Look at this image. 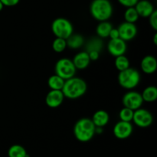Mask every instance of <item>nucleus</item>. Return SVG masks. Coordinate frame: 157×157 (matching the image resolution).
Masks as SVG:
<instances>
[{"label":"nucleus","instance_id":"11","mask_svg":"<svg viewBox=\"0 0 157 157\" xmlns=\"http://www.w3.org/2000/svg\"><path fill=\"white\" fill-rule=\"evenodd\" d=\"M107 51L109 53L115 58L123 55L127 52V43L121 38L110 39L107 44Z\"/></svg>","mask_w":157,"mask_h":157},{"label":"nucleus","instance_id":"25","mask_svg":"<svg viewBox=\"0 0 157 157\" xmlns=\"http://www.w3.org/2000/svg\"><path fill=\"white\" fill-rule=\"evenodd\" d=\"M67 48V42H66V39L61 38H55L52 43V48L57 53H61V52H64Z\"/></svg>","mask_w":157,"mask_h":157},{"label":"nucleus","instance_id":"13","mask_svg":"<svg viewBox=\"0 0 157 157\" xmlns=\"http://www.w3.org/2000/svg\"><path fill=\"white\" fill-rule=\"evenodd\" d=\"M134 8L136 9L140 17L143 18H149L150 15L155 10L153 4L148 0H141L138 1L135 5Z\"/></svg>","mask_w":157,"mask_h":157},{"label":"nucleus","instance_id":"12","mask_svg":"<svg viewBox=\"0 0 157 157\" xmlns=\"http://www.w3.org/2000/svg\"><path fill=\"white\" fill-rule=\"evenodd\" d=\"M64 96L61 90H52L47 94L45 98V103L51 108L58 107L64 101Z\"/></svg>","mask_w":157,"mask_h":157},{"label":"nucleus","instance_id":"22","mask_svg":"<svg viewBox=\"0 0 157 157\" xmlns=\"http://www.w3.org/2000/svg\"><path fill=\"white\" fill-rule=\"evenodd\" d=\"M103 48V42L101 38H93L87 42L86 45V52H89L91 51L101 52Z\"/></svg>","mask_w":157,"mask_h":157},{"label":"nucleus","instance_id":"17","mask_svg":"<svg viewBox=\"0 0 157 157\" xmlns=\"http://www.w3.org/2000/svg\"><path fill=\"white\" fill-rule=\"evenodd\" d=\"M67 47L71 49H78L84 44V38L80 34H72L66 39Z\"/></svg>","mask_w":157,"mask_h":157},{"label":"nucleus","instance_id":"16","mask_svg":"<svg viewBox=\"0 0 157 157\" xmlns=\"http://www.w3.org/2000/svg\"><path fill=\"white\" fill-rule=\"evenodd\" d=\"M109 120H110V117H109L108 113L105 110H99L94 113L91 121H93L95 127H104L108 124Z\"/></svg>","mask_w":157,"mask_h":157},{"label":"nucleus","instance_id":"10","mask_svg":"<svg viewBox=\"0 0 157 157\" xmlns=\"http://www.w3.org/2000/svg\"><path fill=\"white\" fill-rule=\"evenodd\" d=\"M117 29L119 32L120 38L125 41L133 39L137 34V28L135 25L134 23L124 21L120 25Z\"/></svg>","mask_w":157,"mask_h":157},{"label":"nucleus","instance_id":"1","mask_svg":"<svg viewBox=\"0 0 157 157\" xmlns=\"http://www.w3.org/2000/svg\"><path fill=\"white\" fill-rule=\"evenodd\" d=\"M87 84L82 78L74 76L64 81L61 91L64 98L74 100L82 97L87 91Z\"/></svg>","mask_w":157,"mask_h":157},{"label":"nucleus","instance_id":"27","mask_svg":"<svg viewBox=\"0 0 157 157\" xmlns=\"http://www.w3.org/2000/svg\"><path fill=\"white\" fill-rule=\"evenodd\" d=\"M149 20H150V24L153 29L155 31L157 30V11L154 10L153 13L149 16Z\"/></svg>","mask_w":157,"mask_h":157},{"label":"nucleus","instance_id":"6","mask_svg":"<svg viewBox=\"0 0 157 157\" xmlns=\"http://www.w3.org/2000/svg\"><path fill=\"white\" fill-rule=\"evenodd\" d=\"M76 70L72 60L67 58H61L55 64V74L64 80L69 79L75 76Z\"/></svg>","mask_w":157,"mask_h":157},{"label":"nucleus","instance_id":"23","mask_svg":"<svg viewBox=\"0 0 157 157\" xmlns=\"http://www.w3.org/2000/svg\"><path fill=\"white\" fill-rule=\"evenodd\" d=\"M114 64L119 71H122L130 67V61L124 55H120V56L116 57Z\"/></svg>","mask_w":157,"mask_h":157},{"label":"nucleus","instance_id":"32","mask_svg":"<svg viewBox=\"0 0 157 157\" xmlns=\"http://www.w3.org/2000/svg\"><path fill=\"white\" fill-rule=\"evenodd\" d=\"M156 38H157V34H155V35H154V38H153V41H154V44H157Z\"/></svg>","mask_w":157,"mask_h":157},{"label":"nucleus","instance_id":"18","mask_svg":"<svg viewBox=\"0 0 157 157\" xmlns=\"http://www.w3.org/2000/svg\"><path fill=\"white\" fill-rule=\"evenodd\" d=\"M112 29H113V26L109 21H101L96 28L97 35L99 36V38H107V37H109V34H110V30Z\"/></svg>","mask_w":157,"mask_h":157},{"label":"nucleus","instance_id":"24","mask_svg":"<svg viewBox=\"0 0 157 157\" xmlns=\"http://www.w3.org/2000/svg\"><path fill=\"white\" fill-rule=\"evenodd\" d=\"M139 17V15L134 7L127 8V9L124 12V19H125V21H127V22L135 23L138 20Z\"/></svg>","mask_w":157,"mask_h":157},{"label":"nucleus","instance_id":"30","mask_svg":"<svg viewBox=\"0 0 157 157\" xmlns=\"http://www.w3.org/2000/svg\"><path fill=\"white\" fill-rule=\"evenodd\" d=\"M87 53H88L90 61H97L100 57V52H96V51H91V52H89Z\"/></svg>","mask_w":157,"mask_h":157},{"label":"nucleus","instance_id":"15","mask_svg":"<svg viewBox=\"0 0 157 157\" xmlns=\"http://www.w3.org/2000/svg\"><path fill=\"white\" fill-rule=\"evenodd\" d=\"M72 61H73L74 65L75 66L76 69L83 70L88 67L91 61L89 58L88 53L85 51V52H81L77 54L74 57Z\"/></svg>","mask_w":157,"mask_h":157},{"label":"nucleus","instance_id":"8","mask_svg":"<svg viewBox=\"0 0 157 157\" xmlns=\"http://www.w3.org/2000/svg\"><path fill=\"white\" fill-rule=\"evenodd\" d=\"M144 103L141 94L136 91H128L123 97V104L125 107L136 110L140 108Z\"/></svg>","mask_w":157,"mask_h":157},{"label":"nucleus","instance_id":"4","mask_svg":"<svg viewBox=\"0 0 157 157\" xmlns=\"http://www.w3.org/2000/svg\"><path fill=\"white\" fill-rule=\"evenodd\" d=\"M140 81V74L137 70L128 67L126 70L120 71L118 75V82L124 88L132 90L135 88Z\"/></svg>","mask_w":157,"mask_h":157},{"label":"nucleus","instance_id":"26","mask_svg":"<svg viewBox=\"0 0 157 157\" xmlns=\"http://www.w3.org/2000/svg\"><path fill=\"white\" fill-rule=\"evenodd\" d=\"M133 112L134 110H131L130 108L124 107V108L121 109L119 113V117L121 121H126V122H131L133 121Z\"/></svg>","mask_w":157,"mask_h":157},{"label":"nucleus","instance_id":"28","mask_svg":"<svg viewBox=\"0 0 157 157\" xmlns=\"http://www.w3.org/2000/svg\"><path fill=\"white\" fill-rule=\"evenodd\" d=\"M139 0H118L119 3L122 5L123 6L129 8V7H134L135 5L137 3Z\"/></svg>","mask_w":157,"mask_h":157},{"label":"nucleus","instance_id":"20","mask_svg":"<svg viewBox=\"0 0 157 157\" xmlns=\"http://www.w3.org/2000/svg\"><path fill=\"white\" fill-rule=\"evenodd\" d=\"M64 81L65 80H64L62 78H61V77L58 76V75H57L55 74V75H52L48 78V87L52 90H61L63 86H64Z\"/></svg>","mask_w":157,"mask_h":157},{"label":"nucleus","instance_id":"5","mask_svg":"<svg viewBox=\"0 0 157 157\" xmlns=\"http://www.w3.org/2000/svg\"><path fill=\"white\" fill-rule=\"evenodd\" d=\"M52 31L57 38L67 39L73 34V25L69 20L64 18H58L52 24Z\"/></svg>","mask_w":157,"mask_h":157},{"label":"nucleus","instance_id":"33","mask_svg":"<svg viewBox=\"0 0 157 157\" xmlns=\"http://www.w3.org/2000/svg\"><path fill=\"white\" fill-rule=\"evenodd\" d=\"M3 8H4V5H3L2 2L0 1V11L2 10Z\"/></svg>","mask_w":157,"mask_h":157},{"label":"nucleus","instance_id":"31","mask_svg":"<svg viewBox=\"0 0 157 157\" xmlns=\"http://www.w3.org/2000/svg\"><path fill=\"white\" fill-rule=\"evenodd\" d=\"M109 37L110 38V39H116V38H120L119 35V32H118L117 29H112L110 30V34H109Z\"/></svg>","mask_w":157,"mask_h":157},{"label":"nucleus","instance_id":"29","mask_svg":"<svg viewBox=\"0 0 157 157\" xmlns=\"http://www.w3.org/2000/svg\"><path fill=\"white\" fill-rule=\"evenodd\" d=\"M0 1L2 2V4L4 5V6H15L19 2V0H0Z\"/></svg>","mask_w":157,"mask_h":157},{"label":"nucleus","instance_id":"9","mask_svg":"<svg viewBox=\"0 0 157 157\" xmlns=\"http://www.w3.org/2000/svg\"><path fill=\"white\" fill-rule=\"evenodd\" d=\"M133 130V127L131 123L121 121L115 124L113 132L117 139L125 140L131 136Z\"/></svg>","mask_w":157,"mask_h":157},{"label":"nucleus","instance_id":"3","mask_svg":"<svg viewBox=\"0 0 157 157\" xmlns=\"http://www.w3.org/2000/svg\"><path fill=\"white\" fill-rule=\"evenodd\" d=\"M92 17L99 21H107L113 14V6L109 0H94L90 6Z\"/></svg>","mask_w":157,"mask_h":157},{"label":"nucleus","instance_id":"21","mask_svg":"<svg viewBox=\"0 0 157 157\" xmlns=\"http://www.w3.org/2000/svg\"><path fill=\"white\" fill-rule=\"evenodd\" d=\"M9 157H29L25 149L21 145H12L8 150Z\"/></svg>","mask_w":157,"mask_h":157},{"label":"nucleus","instance_id":"7","mask_svg":"<svg viewBox=\"0 0 157 157\" xmlns=\"http://www.w3.org/2000/svg\"><path fill=\"white\" fill-rule=\"evenodd\" d=\"M133 121L137 127L147 128L153 124V117L149 110L140 107L133 112Z\"/></svg>","mask_w":157,"mask_h":157},{"label":"nucleus","instance_id":"2","mask_svg":"<svg viewBox=\"0 0 157 157\" xmlns=\"http://www.w3.org/2000/svg\"><path fill=\"white\" fill-rule=\"evenodd\" d=\"M95 125L91 119L82 118L77 121L74 127V134L78 141L86 143L90 141L95 134Z\"/></svg>","mask_w":157,"mask_h":157},{"label":"nucleus","instance_id":"19","mask_svg":"<svg viewBox=\"0 0 157 157\" xmlns=\"http://www.w3.org/2000/svg\"><path fill=\"white\" fill-rule=\"evenodd\" d=\"M141 96L144 101L148 103L153 102L157 99V88L154 86H149L144 89Z\"/></svg>","mask_w":157,"mask_h":157},{"label":"nucleus","instance_id":"14","mask_svg":"<svg viewBox=\"0 0 157 157\" xmlns=\"http://www.w3.org/2000/svg\"><path fill=\"white\" fill-rule=\"evenodd\" d=\"M141 69L143 72L147 75L153 74L157 69V61L156 58L152 55H147L141 61Z\"/></svg>","mask_w":157,"mask_h":157}]
</instances>
